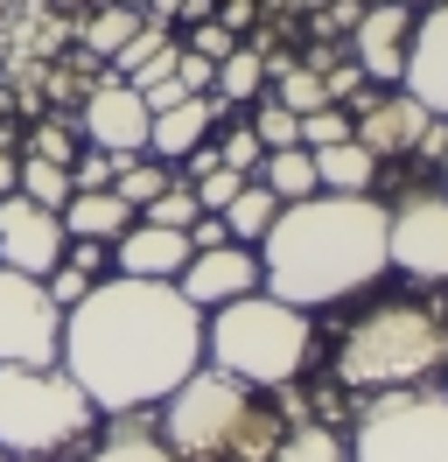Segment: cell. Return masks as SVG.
Masks as SVG:
<instances>
[{
    "label": "cell",
    "mask_w": 448,
    "mask_h": 462,
    "mask_svg": "<svg viewBox=\"0 0 448 462\" xmlns=\"http://www.w3.org/2000/svg\"><path fill=\"white\" fill-rule=\"evenodd\" d=\"M350 141V113H336V106H315V113H302V147L315 154V147H336Z\"/></svg>",
    "instance_id": "obj_34"
},
{
    "label": "cell",
    "mask_w": 448,
    "mask_h": 462,
    "mask_svg": "<svg viewBox=\"0 0 448 462\" xmlns=\"http://www.w3.org/2000/svg\"><path fill=\"white\" fill-rule=\"evenodd\" d=\"M378 175V154H364L358 141H336V147H315V182L330 197H364Z\"/></svg>",
    "instance_id": "obj_19"
},
{
    "label": "cell",
    "mask_w": 448,
    "mask_h": 462,
    "mask_svg": "<svg viewBox=\"0 0 448 462\" xmlns=\"http://www.w3.org/2000/svg\"><path fill=\"white\" fill-rule=\"evenodd\" d=\"M147 106H140V91L126 78H106V85L84 98V134L91 147H106V154H147Z\"/></svg>",
    "instance_id": "obj_11"
},
{
    "label": "cell",
    "mask_w": 448,
    "mask_h": 462,
    "mask_svg": "<svg viewBox=\"0 0 448 462\" xmlns=\"http://www.w3.org/2000/svg\"><path fill=\"white\" fill-rule=\"evenodd\" d=\"M63 217L56 210H42V203H28L22 189L14 197H0V266H14V273H56V260H63Z\"/></svg>",
    "instance_id": "obj_10"
},
{
    "label": "cell",
    "mask_w": 448,
    "mask_h": 462,
    "mask_svg": "<svg viewBox=\"0 0 448 462\" xmlns=\"http://www.w3.org/2000/svg\"><path fill=\"white\" fill-rule=\"evenodd\" d=\"M126 162H134V154H106V147H91V154H78V162H70V182H78V189H112Z\"/></svg>",
    "instance_id": "obj_33"
},
{
    "label": "cell",
    "mask_w": 448,
    "mask_h": 462,
    "mask_svg": "<svg viewBox=\"0 0 448 462\" xmlns=\"http://www.w3.org/2000/svg\"><path fill=\"white\" fill-rule=\"evenodd\" d=\"M386 273V210L371 197H330L315 189L302 203H280V217L259 238V281L274 301L315 309L371 288Z\"/></svg>",
    "instance_id": "obj_2"
},
{
    "label": "cell",
    "mask_w": 448,
    "mask_h": 462,
    "mask_svg": "<svg viewBox=\"0 0 448 462\" xmlns=\"http://www.w3.org/2000/svg\"><path fill=\"white\" fill-rule=\"evenodd\" d=\"M259 91H266V57H259V50H231V57L218 63V91H210V98L238 106V98H259Z\"/></svg>",
    "instance_id": "obj_26"
},
{
    "label": "cell",
    "mask_w": 448,
    "mask_h": 462,
    "mask_svg": "<svg viewBox=\"0 0 448 462\" xmlns=\"http://www.w3.org/2000/svg\"><path fill=\"white\" fill-rule=\"evenodd\" d=\"M224 113V98H182L175 113H154V126H147V147L162 154V162H190L196 147H203V134H210V119Z\"/></svg>",
    "instance_id": "obj_18"
},
{
    "label": "cell",
    "mask_w": 448,
    "mask_h": 462,
    "mask_svg": "<svg viewBox=\"0 0 448 462\" xmlns=\"http://www.w3.org/2000/svg\"><path fill=\"white\" fill-rule=\"evenodd\" d=\"M196 217H203V203H196V189H190V182H168L162 197L147 203V225H162V231H190Z\"/></svg>",
    "instance_id": "obj_29"
},
{
    "label": "cell",
    "mask_w": 448,
    "mask_h": 462,
    "mask_svg": "<svg viewBox=\"0 0 448 462\" xmlns=\"http://www.w3.org/2000/svg\"><path fill=\"white\" fill-rule=\"evenodd\" d=\"M427 106H420L414 91H386V98H371V106H358V119H350V141L364 147V154H406V147L427 134Z\"/></svg>",
    "instance_id": "obj_13"
},
{
    "label": "cell",
    "mask_w": 448,
    "mask_h": 462,
    "mask_svg": "<svg viewBox=\"0 0 448 462\" xmlns=\"http://www.w3.org/2000/svg\"><path fill=\"white\" fill-rule=\"evenodd\" d=\"M358 70L364 78H406V42H414V14H406V7H399V0H378V7H364L358 14Z\"/></svg>",
    "instance_id": "obj_14"
},
{
    "label": "cell",
    "mask_w": 448,
    "mask_h": 462,
    "mask_svg": "<svg viewBox=\"0 0 448 462\" xmlns=\"http://www.w3.org/2000/svg\"><path fill=\"white\" fill-rule=\"evenodd\" d=\"M14 182H22V162H14V154H0V197H14Z\"/></svg>",
    "instance_id": "obj_42"
},
{
    "label": "cell",
    "mask_w": 448,
    "mask_h": 462,
    "mask_svg": "<svg viewBox=\"0 0 448 462\" xmlns=\"http://www.w3.org/2000/svg\"><path fill=\"white\" fill-rule=\"evenodd\" d=\"M134 91H140V106H147V119H154V113H175L182 98H196V91H182V78H175V70H147Z\"/></svg>",
    "instance_id": "obj_35"
},
{
    "label": "cell",
    "mask_w": 448,
    "mask_h": 462,
    "mask_svg": "<svg viewBox=\"0 0 448 462\" xmlns=\"http://www.w3.org/2000/svg\"><path fill=\"white\" fill-rule=\"evenodd\" d=\"M84 462H182L175 448H162L154 434H140V428H126V434H112L98 456H84Z\"/></svg>",
    "instance_id": "obj_30"
},
{
    "label": "cell",
    "mask_w": 448,
    "mask_h": 462,
    "mask_svg": "<svg viewBox=\"0 0 448 462\" xmlns=\"http://www.w3.org/2000/svg\"><path fill=\"white\" fill-rule=\"evenodd\" d=\"M119 7H134V14H140V7H154V0H119Z\"/></svg>",
    "instance_id": "obj_43"
},
{
    "label": "cell",
    "mask_w": 448,
    "mask_h": 462,
    "mask_svg": "<svg viewBox=\"0 0 448 462\" xmlns=\"http://www.w3.org/2000/svg\"><path fill=\"white\" fill-rule=\"evenodd\" d=\"M414 154H448V126H434V119H427V134L414 141Z\"/></svg>",
    "instance_id": "obj_41"
},
{
    "label": "cell",
    "mask_w": 448,
    "mask_h": 462,
    "mask_svg": "<svg viewBox=\"0 0 448 462\" xmlns=\"http://www.w3.org/2000/svg\"><path fill=\"white\" fill-rule=\"evenodd\" d=\"M406 91H414L427 113H448V0L427 7L414 22V42H406Z\"/></svg>",
    "instance_id": "obj_15"
},
{
    "label": "cell",
    "mask_w": 448,
    "mask_h": 462,
    "mask_svg": "<svg viewBox=\"0 0 448 462\" xmlns=\"http://www.w3.org/2000/svg\"><path fill=\"white\" fill-rule=\"evenodd\" d=\"M322 85H330V106H336V98H358L364 70H358V63H336V70H322Z\"/></svg>",
    "instance_id": "obj_40"
},
{
    "label": "cell",
    "mask_w": 448,
    "mask_h": 462,
    "mask_svg": "<svg viewBox=\"0 0 448 462\" xmlns=\"http://www.w3.org/2000/svg\"><path fill=\"white\" fill-rule=\"evenodd\" d=\"M190 231H162V225H134L119 238V273H134V281H182V266H190Z\"/></svg>",
    "instance_id": "obj_16"
},
{
    "label": "cell",
    "mask_w": 448,
    "mask_h": 462,
    "mask_svg": "<svg viewBox=\"0 0 448 462\" xmlns=\"http://www.w3.org/2000/svg\"><path fill=\"white\" fill-rule=\"evenodd\" d=\"M28 154H42V162H63V169L78 162V147H70V134H63L56 119H42V126H35V141H28Z\"/></svg>",
    "instance_id": "obj_37"
},
{
    "label": "cell",
    "mask_w": 448,
    "mask_h": 462,
    "mask_svg": "<svg viewBox=\"0 0 448 462\" xmlns=\"http://www.w3.org/2000/svg\"><path fill=\"white\" fill-rule=\"evenodd\" d=\"M112 189L134 203V210H147V203H154V197L168 189V175H162V162H140V154H134V162L119 169V182H112Z\"/></svg>",
    "instance_id": "obj_32"
},
{
    "label": "cell",
    "mask_w": 448,
    "mask_h": 462,
    "mask_svg": "<svg viewBox=\"0 0 448 462\" xmlns=\"http://www.w3.org/2000/svg\"><path fill=\"white\" fill-rule=\"evenodd\" d=\"M140 22H147V14H134V7L106 0V7L84 22V50H91V57H119V50H126V42L140 35Z\"/></svg>",
    "instance_id": "obj_25"
},
{
    "label": "cell",
    "mask_w": 448,
    "mask_h": 462,
    "mask_svg": "<svg viewBox=\"0 0 448 462\" xmlns=\"http://www.w3.org/2000/svg\"><path fill=\"white\" fill-rule=\"evenodd\" d=\"M63 372L106 413L168 400L203 365V309L175 281L112 273L63 316Z\"/></svg>",
    "instance_id": "obj_1"
},
{
    "label": "cell",
    "mask_w": 448,
    "mask_h": 462,
    "mask_svg": "<svg viewBox=\"0 0 448 462\" xmlns=\"http://www.w3.org/2000/svg\"><path fill=\"white\" fill-rule=\"evenodd\" d=\"M175 78H182V91H196V98H210L218 91V63L210 57H196V50H175V63H168Z\"/></svg>",
    "instance_id": "obj_36"
},
{
    "label": "cell",
    "mask_w": 448,
    "mask_h": 462,
    "mask_svg": "<svg viewBox=\"0 0 448 462\" xmlns=\"http://www.w3.org/2000/svg\"><path fill=\"white\" fill-rule=\"evenodd\" d=\"M98 406L56 365H0V448L7 456H56L91 434Z\"/></svg>",
    "instance_id": "obj_6"
},
{
    "label": "cell",
    "mask_w": 448,
    "mask_h": 462,
    "mask_svg": "<svg viewBox=\"0 0 448 462\" xmlns=\"http://www.w3.org/2000/svg\"><path fill=\"white\" fill-rule=\"evenodd\" d=\"M252 134H259V147L274 154V147H302V113H287L280 98H266L259 106V119H252Z\"/></svg>",
    "instance_id": "obj_31"
},
{
    "label": "cell",
    "mask_w": 448,
    "mask_h": 462,
    "mask_svg": "<svg viewBox=\"0 0 448 462\" xmlns=\"http://www.w3.org/2000/svg\"><path fill=\"white\" fill-rule=\"evenodd\" d=\"M63 350V309L35 273L0 266V365H56Z\"/></svg>",
    "instance_id": "obj_8"
},
{
    "label": "cell",
    "mask_w": 448,
    "mask_h": 462,
    "mask_svg": "<svg viewBox=\"0 0 448 462\" xmlns=\"http://www.w3.org/2000/svg\"><path fill=\"white\" fill-rule=\"evenodd\" d=\"M63 231L70 238H91V245H119L126 231H134V203L119 197V189H78V197L63 203Z\"/></svg>",
    "instance_id": "obj_17"
},
{
    "label": "cell",
    "mask_w": 448,
    "mask_h": 462,
    "mask_svg": "<svg viewBox=\"0 0 448 462\" xmlns=\"http://www.w3.org/2000/svg\"><path fill=\"white\" fill-rule=\"evenodd\" d=\"M280 217V203L266 182H246L238 197L224 203V238H266V225Z\"/></svg>",
    "instance_id": "obj_21"
},
{
    "label": "cell",
    "mask_w": 448,
    "mask_h": 462,
    "mask_svg": "<svg viewBox=\"0 0 448 462\" xmlns=\"http://www.w3.org/2000/svg\"><path fill=\"white\" fill-rule=\"evenodd\" d=\"M14 189H22L28 203H42V210H56V217H63V203L78 197V182H70V169H63V162H42V154H28V162H22V182H14Z\"/></svg>",
    "instance_id": "obj_23"
},
{
    "label": "cell",
    "mask_w": 448,
    "mask_h": 462,
    "mask_svg": "<svg viewBox=\"0 0 448 462\" xmlns=\"http://www.w3.org/2000/svg\"><path fill=\"white\" fill-rule=\"evenodd\" d=\"M442 357H448L442 309H427V301H378V309H364L350 322L336 372L358 393H406L427 372H442Z\"/></svg>",
    "instance_id": "obj_4"
},
{
    "label": "cell",
    "mask_w": 448,
    "mask_h": 462,
    "mask_svg": "<svg viewBox=\"0 0 448 462\" xmlns=\"http://www.w3.org/2000/svg\"><path fill=\"white\" fill-rule=\"evenodd\" d=\"M168 448L190 462H274L280 448V413L274 400H259V385H246V378L231 372H203L196 365L175 393H168Z\"/></svg>",
    "instance_id": "obj_3"
},
{
    "label": "cell",
    "mask_w": 448,
    "mask_h": 462,
    "mask_svg": "<svg viewBox=\"0 0 448 462\" xmlns=\"http://www.w3.org/2000/svg\"><path fill=\"white\" fill-rule=\"evenodd\" d=\"M175 288L190 294L196 309H224V301H238V294L259 288V260H252L246 245H203V253H190V266H182V281Z\"/></svg>",
    "instance_id": "obj_12"
},
{
    "label": "cell",
    "mask_w": 448,
    "mask_h": 462,
    "mask_svg": "<svg viewBox=\"0 0 448 462\" xmlns=\"http://www.w3.org/2000/svg\"><path fill=\"white\" fill-rule=\"evenodd\" d=\"M274 462H350V448H343L330 428H287L280 448H274Z\"/></svg>",
    "instance_id": "obj_27"
},
{
    "label": "cell",
    "mask_w": 448,
    "mask_h": 462,
    "mask_svg": "<svg viewBox=\"0 0 448 462\" xmlns=\"http://www.w3.org/2000/svg\"><path fill=\"white\" fill-rule=\"evenodd\" d=\"M182 50H196V57L224 63V57H231V50H238V42H231V29H224V22H196V35H190V42H182Z\"/></svg>",
    "instance_id": "obj_38"
},
{
    "label": "cell",
    "mask_w": 448,
    "mask_h": 462,
    "mask_svg": "<svg viewBox=\"0 0 448 462\" xmlns=\"http://www.w3.org/2000/svg\"><path fill=\"white\" fill-rule=\"evenodd\" d=\"M203 350L218 372L246 378V385H287L308 365V316L274 294H238L210 316Z\"/></svg>",
    "instance_id": "obj_5"
},
{
    "label": "cell",
    "mask_w": 448,
    "mask_h": 462,
    "mask_svg": "<svg viewBox=\"0 0 448 462\" xmlns=\"http://www.w3.org/2000/svg\"><path fill=\"white\" fill-rule=\"evenodd\" d=\"M350 462H448V400L386 393L378 406H364Z\"/></svg>",
    "instance_id": "obj_7"
},
{
    "label": "cell",
    "mask_w": 448,
    "mask_h": 462,
    "mask_svg": "<svg viewBox=\"0 0 448 462\" xmlns=\"http://www.w3.org/2000/svg\"><path fill=\"white\" fill-rule=\"evenodd\" d=\"M280 106H287V113H315V106H330L322 70H315V63H287V70H280Z\"/></svg>",
    "instance_id": "obj_28"
},
{
    "label": "cell",
    "mask_w": 448,
    "mask_h": 462,
    "mask_svg": "<svg viewBox=\"0 0 448 462\" xmlns=\"http://www.w3.org/2000/svg\"><path fill=\"white\" fill-rule=\"evenodd\" d=\"M0 462H7V448H0Z\"/></svg>",
    "instance_id": "obj_45"
},
{
    "label": "cell",
    "mask_w": 448,
    "mask_h": 462,
    "mask_svg": "<svg viewBox=\"0 0 448 462\" xmlns=\"http://www.w3.org/2000/svg\"><path fill=\"white\" fill-rule=\"evenodd\" d=\"M386 260L414 281H448V197L420 189L386 217Z\"/></svg>",
    "instance_id": "obj_9"
},
{
    "label": "cell",
    "mask_w": 448,
    "mask_h": 462,
    "mask_svg": "<svg viewBox=\"0 0 448 462\" xmlns=\"http://www.w3.org/2000/svg\"><path fill=\"white\" fill-rule=\"evenodd\" d=\"M224 162H231L238 175H252L259 162H266V147H259V134H252V126H246V134H231V141H224Z\"/></svg>",
    "instance_id": "obj_39"
},
{
    "label": "cell",
    "mask_w": 448,
    "mask_h": 462,
    "mask_svg": "<svg viewBox=\"0 0 448 462\" xmlns=\"http://www.w3.org/2000/svg\"><path fill=\"white\" fill-rule=\"evenodd\" d=\"M112 63H119V78H126V85H140L147 70H168V63H175V42H168L162 22H140V35H134V42H126Z\"/></svg>",
    "instance_id": "obj_24"
},
{
    "label": "cell",
    "mask_w": 448,
    "mask_h": 462,
    "mask_svg": "<svg viewBox=\"0 0 448 462\" xmlns=\"http://www.w3.org/2000/svg\"><path fill=\"white\" fill-rule=\"evenodd\" d=\"M399 7H420V0H399Z\"/></svg>",
    "instance_id": "obj_44"
},
{
    "label": "cell",
    "mask_w": 448,
    "mask_h": 462,
    "mask_svg": "<svg viewBox=\"0 0 448 462\" xmlns=\"http://www.w3.org/2000/svg\"><path fill=\"white\" fill-rule=\"evenodd\" d=\"M259 182L274 189V203H302V197H315L322 182H315V154L308 147H274L266 162H259Z\"/></svg>",
    "instance_id": "obj_20"
},
{
    "label": "cell",
    "mask_w": 448,
    "mask_h": 462,
    "mask_svg": "<svg viewBox=\"0 0 448 462\" xmlns=\"http://www.w3.org/2000/svg\"><path fill=\"white\" fill-rule=\"evenodd\" d=\"M91 288H98V245L84 238L70 260H56V273H50V301L63 309V316H70V309H78V301H84Z\"/></svg>",
    "instance_id": "obj_22"
}]
</instances>
